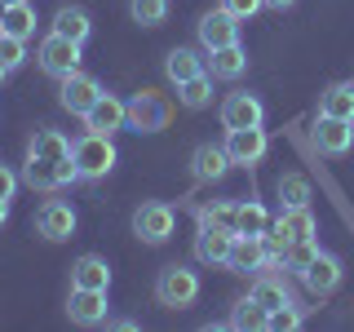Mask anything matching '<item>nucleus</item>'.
Wrapping results in <instances>:
<instances>
[{"label":"nucleus","mask_w":354,"mask_h":332,"mask_svg":"<svg viewBox=\"0 0 354 332\" xmlns=\"http://www.w3.org/2000/svg\"><path fill=\"white\" fill-rule=\"evenodd\" d=\"M155 302L169 306V310H186L199 302V275L191 270V266H164L160 279H155Z\"/></svg>","instance_id":"1"},{"label":"nucleus","mask_w":354,"mask_h":332,"mask_svg":"<svg viewBox=\"0 0 354 332\" xmlns=\"http://www.w3.org/2000/svg\"><path fill=\"white\" fill-rule=\"evenodd\" d=\"M71 160H75V169H80L84 182H97V177H106L115 169V147H111L106 133H84L71 147Z\"/></svg>","instance_id":"2"},{"label":"nucleus","mask_w":354,"mask_h":332,"mask_svg":"<svg viewBox=\"0 0 354 332\" xmlns=\"http://www.w3.org/2000/svg\"><path fill=\"white\" fill-rule=\"evenodd\" d=\"M36 62H40V71L53 75V80H66V75L80 71V40H66L58 31H49V36L40 40V49H36Z\"/></svg>","instance_id":"3"},{"label":"nucleus","mask_w":354,"mask_h":332,"mask_svg":"<svg viewBox=\"0 0 354 332\" xmlns=\"http://www.w3.org/2000/svg\"><path fill=\"white\" fill-rule=\"evenodd\" d=\"M80 169H75V160L66 155V160H40V155H27V169H22V182L31 186V191H62V186H71Z\"/></svg>","instance_id":"4"},{"label":"nucleus","mask_w":354,"mask_h":332,"mask_svg":"<svg viewBox=\"0 0 354 332\" xmlns=\"http://www.w3.org/2000/svg\"><path fill=\"white\" fill-rule=\"evenodd\" d=\"M169 116H173V107L164 102L160 93H138V98L129 102V120H124V129L160 133V129H169Z\"/></svg>","instance_id":"5"},{"label":"nucleus","mask_w":354,"mask_h":332,"mask_svg":"<svg viewBox=\"0 0 354 332\" xmlns=\"http://www.w3.org/2000/svg\"><path fill=\"white\" fill-rule=\"evenodd\" d=\"M173 208L160 204V199H151V204H142L138 213H133V235H138L142 243H164L173 235Z\"/></svg>","instance_id":"6"},{"label":"nucleus","mask_w":354,"mask_h":332,"mask_svg":"<svg viewBox=\"0 0 354 332\" xmlns=\"http://www.w3.org/2000/svg\"><path fill=\"white\" fill-rule=\"evenodd\" d=\"M230 243H235V230L217 226V221L199 217V235H195V257L204 266H226L230 257Z\"/></svg>","instance_id":"7"},{"label":"nucleus","mask_w":354,"mask_h":332,"mask_svg":"<svg viewBox=\"0 0 354 332\" xmlns=\"http://www.w3.org/2000/svg\"><path fill=\"white\" fill-rule=\"evenodd\" d=\"M66 315H71V324H80V328L106 324V293H102V288H71V297H66Z\"/></svg>","instance_id":"8"},{"label":"nucleus","mask_w":354,"mask_h":332,"mask_svg":"<svg viewBox=\"0 0 354 332\" xmlns=\"http://www.w3.org/2000/svg\"><path fill=\"white\" fill-rule=\"evenodd\" d=\"M124 120H129V102H120L115 93H102L93 107L84 111V129L88 133H106V138L124 129Z\"/></svg>","instance_id":"9"},{"label":"nucleus","mask_w":354,"mask_h":332,"mask_svg":"<svg viewBox=\"0 0 354 332\" xmlns=\"http://www.w3.org/2000/svg\"><path fill=\"white\" fill-rule=\"evenodd\" d=\"M36 230L49 243H62V239H71L75 235V208L71 204H62V199H49V204H40V213H36Z\"/></svg>","instance_id":"10"},{"label":"nucleus","mask_w":354,"mask_h":332,"mask_svg":"<svg viewBox=\"0 0 354 332\" xmlns=\"http://www.w3.org/2000/svg\"><path fill=\"white\" fill-rule=\"evenodd\" d=\"M199 44L204 49H221V44H239V18L230 9H208L199 18Z\"/></svg>","instance_id":"11"},{"label":"nucleus","mask_w":354,"mask_h":332,"mask_svg":"<svg viewBox=\"0 0 354 332\" xmlns=\"http://www.w3.org/2000/svg\"><path fill=\"white\" fill-rule=\"evenodd\" d=\"M102 98V84L93 80V75H84V71H75V75H66V80L58 84V102L71 111V116H84L88 107Z\"/></svg>","instance_id":"12"},{"label":"nucleus","mask_w":354,"mask_h":332,"mask_svg":"<svg viewBox=\"0 0 354 332\" xmlns=\"http://www.w3.org/2000/svg\"><path fill=\"white\" fill-rule=\"evenodd\" d=\"M266 235H235V243H230V257H226V270L235 275H257L266 270Z\"/></svg>","instance_id":"13"},{"label":"nucleus","mask_w":354,"mask_h":332,"mask_svg":"<svg viewBox=\"0 0 354 332\" xmlns=\"http://www.w3.org/2000/svg\"><path fill=\"white\" fill-rule=\"evenodd\" d=\"M266 129L261 124H252V129H226V151H230V160L235 164H261V155H266Z\"/></svg>","instance_id":"14"},{"label":"nucleus","mask_w":354,"mask_h":332,"mask_svg":"<svg viewBox=\"0 0 354 332\" xmlns=\"http://www.w3.org/2000/svg\"><path fill=\"white\" fill-rule=\"evenodd\" d=\"M315 147L324 151V155H346V151H354V120L319 116V124H315Z\"/></svg>","instance_id":"15"},{"label":"nucleus","mask_w":354,"mask_h":332,"mask_svg":"<svg viewBox=\"0 0 354 332\" xmlns=\"http://www.w3.org/2000/svg\"><path fill=\"white\" fill-rule=\"evenodd\" d=\"M301 284H306L315 297H328L332 288L341 284V261L332 257V252H324V248H319V252H315V261H310L306 270H301Z\"/></svg>","instance_id":"16"},{"label":"nucleus","mask_w":354,"mask_h":332,"mask_svg":"<svg viewBox=\"0 0 354 332\" xmlns=\"http://www.w3.org/2000/svg\"><path fill=\"white\" fill-rule=\"evenodd\" d=\"M266 120V107L257 102L252 93H230L226 102H221V124L226 129H252Z\"/></svg>","instance_id":"17"},{"label":"nucleus","mask_w":354,"mask_h":332,"mask_svg":"<svg viewBox=\"0 0 354 332\" xmlns=\"http://www.w3.org/2000/svg\"><path fill=\"white\" fill-rule=\"evenodd\" d=\"M243 71H248V53H243V44L208 49V75H213V80H239Z\"/></svg>","instance_id":"18"},{"label":"nucleus","mask_w":354,"mask_h":332,"mask_svg":"<svg viewBox=\"0 0 354 332\" xmlns=\"http://www.w3.org/2000/svg\"><path fill=\"white\" fill-rule=\"evenodd\" d=\"M230 151L226 147H213V142H204V147H195V155H191V169H195V177L199 182H217L221 173L230 169Z\"/></svg>","instance_id":"19"},{"label":"nucleus","mask_w":354,"mask_h":332,"mask_svg":"<svg viewBox=\"0 0 354 332\" xmlns=\"http://www.w3.org/2000/svg\"><path fill=\"white\" fill-rule=\"evenodd\" d=\"M274 235H283L288 243H301V239H315V213H310V208H283L279 213V221H274Z\"/></svg>","instance_id":"20"},{"label":"nucleus","mask_w":354,"mask_h":332,"mask_svg":"<svg viewBox=\"0 0 354 332\" xmlns=\"http://www.w3.org/2000/svg\"><path fill=\"white\" fill-rule=\"evenodd\" d=\"M71 288H111V266L97 257V252H84L80 261L71 266Z\"/></svg>","instance_id":"21"},{"label":"nucleus","mask_w":354,"mask_h":332,"mask_svg":"<svg viewBox=\"0 0 354 332\" xmlns=\"http://www.w3.org/2000/svg\"><path fill=\"white\" fill-rule=\"evenodd\" d=\"M208 71V62L199 58L195 49H169V58H164V75H169L173 84H186V80H195V75H204Z\"/></svg>","instance_id":"22"},{"label":"nucleus","mask_w":354,"mask_h":332,"mask_svg":"<svg viewBox=\"0 0 354 332\" xmlns=\"http://www.w3.org/2000/svg\"><path fill=\"white\" fill-rule=\"evenodd\" d=\"M53 31H58V36H66V40H88V31H93V22H88V14L80 5H62L58 14H53Z\"/></svg>","instance_id":"23"},{"label":"nucleus","mask_w":354,"mask_h":332,"mask_svg":"<svg viewBox=\"0 0 354 332\" xmlns=\"http://www.w3.org/2000/svg\"><path fill=\"white\" fill-rule=\"evenodd\" d=\"M27 155H40V160H66V155H71V142H66L58 129H36V138L27 142Z\"/></svg>","instance_id":"24"},{"label":"nucleus","mask_w":354,"mask_h":332,"mask_svg":"<svg viewBox=\"0 0 354 332\" xmlns=\"http://www.w3.org/2000/svg\"><path fill=\"white\" fill-rule=\"evenodd\" d=\"M319 116H337V120H354V84H332L319 98Z\"/></svg>","instance_id":"25"},{"label":"nucleus","mask_w":354,"mask_h":332,"mask_svg":"<svg viewBox=\"0 0 354 332\" xmlns=\"http://www.w3.org/2000/svg\"><path fill=\"white\" fill-rule=\"evenodd\" d=\"M177 102L182 107H191V111H204L208 102H213V75H195V80H186V84H177Z\"/></svg>","instance_id":"26"},{"label":"nucleus","mask_w":354,"mask_h":332,"mask_svg":"<svg viewBox=\"0 0 354 332\" xmlns=\"http://www.w3.org/2000/svg\"><path fill=\"white\" fill-rule=\"evenodd\" d=\"M266 306L257 302V297H243V302H235V310H230V328H239V332H248V328H266Z\"/></svg>","instance_id":"27"},{"label":"nucleus","mask_w":354,"mask_h":332,"mask_svg":"<svg viewBox=\"0 0 354 332\" xmlns=\"http://www.w3.org/2000/svg\"><path fill=\"white\" fill-rule=\"evenodd\" d=\"M0 31H9V36H22V40H27L31 31H36V9H31L27 0L9 5V9H5V22H0Z\"/></svg>","instance_id":"28"},{"label":"nucleus","mask_w":354,"mask_h":332,"mask_svg":"<svg viewBox=\"0 0 354 332\" xmlns=\"http://www.w3.org/2000/svg\"><path fill=\"white\" fill-rule=\"evenodd\" d=\"M252 297L266 306V315H270V310H279V306H292L288 288H283L279 279H270V275H257V284H252Z\"/></svg>","instance_id":"29"},{"label":"nucleus","mask_w":354,"mask_h":332,"mask_svg":"<svg viewBox=\"0 0 354 332\" xmlns=\"http://www.w3.org/2000/svg\"><path fill=\"white\" fill-rule=\"evenodd\" d=\"M279 199H283V208H306L310 204V182L301 173H283L279 177Z\"/></svg>","instance_id":"30"},{"label":"nucleus","mask_w":354,"mask_h":332,"mask_svg":"<svg viewBox=\"0 0 354 332\" xmlns=\"http://www.w3.org/2000/svg\"><path fill=\"white\" fill-rule=\"evenodd\" d=\"M129 14H133V22H142V27H160V22L169 18V0H129Z\"/></svg>","instance_id":"31"},{"label":"nucleus","mask_w":354,"mask_h":332,"mask_svg":"<svg viewBox=\"0 0 354 332\" xmlns=\"http://www.w3.org/2000/svg\"><path fill=\"white\" fill-rule=\"evenodd\" d=\"M270 230V217H266L261 204H239V226L235 235H266Z\"/></svg>","instance_id":"32"},{"label":"nucleus","mask_w":354,"mask_h":332,"mask_svg":"<svg viewBox=\"0 0 354 332\" xmlns=\"http://www.w3.org/2000/svg\"><path fill=\"white\" fill-rule=\"evenodd\" d=\"M0 62H5V71H18V66L27 62V40L0 31Z\"/></svg>","instance_id":"33"},{"label":"nucleus","mask_w":354,"mask_h":332,"mask_svg":"<svg viewBox=\"0 0 354 332\" xmlns=\"http://www.w3.org/2000/svg\"><path fill=\"white\" fill-rule=\"evenodd\" d=\"M315 252H319V243H315V239H301V243H292V248H288V261H283V266H288V270H297V275H301L306 266L315 261Z\"/></svg>","instance_id":"34"},{"label":"nucleus","mask_w":354,"mask_h":332,"mask_svg":"<svg viewBox=\"0 0 354 332\" xmlns=\"http://www.w3.org/2000/svg\"><path fill=\"white\" fill-rule=\"evenodd\" d=\"M204 217L217 221V226H226V230H235L239 226V204H213V208H204Z\"/></svg>","instance_id":"35"},{"label":"nucleus","mask_w":354,"mask_h":332,"mask_svg":"<svg viewBox=\"0 0 354 332\" xmlns=\"http://www.w3.org/2000/svg\"><path fill=\"white\" fill-rule=\"evenodd\" d=\"M297 324H301V315H297L292 306H279V310H270V319H266V328H279V332L297 328Z\"/></svg>","instance_id":"36"},{"label":"nucleus","mask_w":354,"mask_h":332,"mask_svg":"<svg viewBox=\"0 0 354 332\" xmlns=\"http://www.w3.org/2000/svg\"><path fill=\"white\" fill-rule=\"evenodd\" d=\"M261 5H266V0H221V9H230V14H235L239 22H248Z\"/></svg>","instance_id":"37"},{"label":"nucleus","mask_w":354,"mask_h":332,"mask_svg":"<svg viewBox=\"0 0 354 332\" xmlns=\"http://www.w3.org/2000/svg\"><path fill=\"white\" fill-rule=\"evenodd\" d=\"M14 191H18V173L0 164V199H14Z\"/></svg>","instance_id":"38"},{"label":"nucleus","mask_w":354,"mask_h":332,"mask_svg":"<svg viewBox=\"0 0 354 332\" xmlns=\"http://www.w3.org/2000/svg\"><path fill=\"white\" fill-rule=\"evenodd\" d=\"M9 221V199H0V226Z\"/></svg>","instance_id":"39"},{"label":"nucleus","mask_w":354,"mask_h":332,"mask_svg":"<svg viewBox=\"0 0 354 332\" xmlns=\"http://www.w3.org/2000/svg\"><path fill=\"white\" fill-rule=\"evenodd\" d=\"M266 5H270V9H288V5H292V0H266Z\"/></svg>","instance_id":"40"},{"label":"nucleus","mask_w":354,"mask_h":332,"mask_svg":"<svg viewBox=\"0 0 354 332\" xmlns=\"http://www.w3.org/2000/svg\"><path fill=\"white\" fill-rule=\"evenodd\" d=\"M5 9H9V5H5V0H0V22H5Z\"/></svg>","instance_id":"41"},{"label":"nucleus","mask_w":354,"mask_h":332,"mask_svg":"<svg viewBox=\"0 0 354 332\" xmlns=\"http://www.w3.org/2000/svg\"><path fill=\"white\" fill-rule=\"evenodd\" d=\"M5 75H9V71H5V62H0V80H5Z\"/></svg>","instance_id":"42"},{"label":"nucleus","mask_w":354,"mask_h":332,"mask_svg":"<svg viewBox=\"0 0 354 332\" xmlns=\"http://www.w3.org/2000/svg\"><path fill=\"white\" fill-rule=\"evenodd\" d=\"M5 5H18V0H5Z\"/></svg>","instance_id":"43"}]
</instances>
